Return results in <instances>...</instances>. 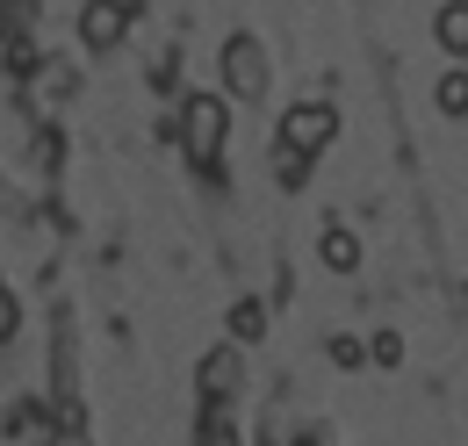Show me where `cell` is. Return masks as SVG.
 I'll return each mask as SVG.
<instances>
[{
  "label": "cell",
  "instance_id": "4",
  "mask_svg": "<svg viewBox=\"0 0 468 446\" xmlns=\"http://www.w3.org/2000/svg\"><path fill=\"white\" fill-rule=\"evenodd\" d=\"M116 37H122V7H116V0H87V44L109 51Z\"/></svg>",
  "mask_w": 468,
  "mask_h": 446
},
{
  "label": "cell",
  "instance_id": "2",
  "mask_svg": "<svg viewBox=\"0 0 468 446\" xmlns=\"http://www.w3.org/2000/svg\"><path fill=\"white\" fill-rule=\"evenodd\" d=\"M224 80H231L245 101H260V94H267V51H260L252 37H231V44H224Z\"/></svg>",
  "mask_w": 468,
  "mask_h": 446
},
{
  "label": "cell",
  "instance_id": "3",
  "mask_svg": "<svg viewBox=\"0 0 468 446\" xmlns=\"http://www.w3.org/2000/svg\"><path fill=\"white\" fill-rule=\"evenodd\" d=\"M180 130H187V152H195V159H217V144H224V101L195 94L187 115H180Z\"/></svg>",
  "mask_w": 468,
  "mask_h": 446
},
{
  "label": "cell",
  "instance_id": "12",
  "mask_svg": "<svg viewBox=\"0 0 468 446\" xmlns=\"http://www.w3.org/2000/svg\"><path fill=\"white\" fill-rule=\"evenodd\" d=\"M0 15H7V0H0ZM0 29H7V22H0Z\"/></svg>",
  "mask_w": 468,
  "mask_h": 446
},
{
  "label": "cell",
  "instance_id": "11",
  "mask_svg": "<svg viewBox=\"0 0 468 446\" xmlns=\"http://www.w3.org/2000/svg\"><path fill=\"white\" fill-rule=\"evenodd\" d=\"M7 324H15V303H7V281H0V338H7Z\"/></svg>",
  "mask_w": 468,
  "mask_h": 446
},
{
  "label": "cell",
  "instance_id": "6",
  "mask_svg": "<svg viewBox=\"0 0 468 446\" xmlns=\"http://www.w3.org/2000/svg\"><path fill=\"white\" fill-rule=\"evenodd\" d=\"M324 267H332V274H353V267H360V245H353V230H324Z\"/></svg>",
  "mask_w": 468,
  "mask_h": 446
},
{
  "label": "cell",
  "instance_id": "5",
  "mask_svg": "<svg viewBox=\"0 0 468 446\" xmlns=\"http://www.w3.org/2000/svg\"><path fill=\"white\" fill-rule=\"evenodd\" d=\"M440 44L454 58H468V0H454V7H440Z\"/></svg>",
  "mask_w": 468,
  "mask_h": 446
},
{
  "label": "cell",
  "instance_id": "8",
  "mask_svg": "<svg viewBox=\"0 0 468 446\" xmlns=\"http://www.w3.org/2000/svg\"><path fill=\"white\" fill-rule=\"evenodd\" d=\"M440 109H447V115H468V72H462V65L440 80Z\"/></svg>",
  "mask_w": 468,
  "mask_h": 446
},
{
  "label": "cell",
  "instance_id": "1",
  "mask_svg": "<svg viewBox=\"0 0 468 446\" xmlns=\"http://www.w3.org/2000/svg\"><path fill=\"white\" fill-rule=\"evenodd\" d=\"M332 137H339V115L324 109V101H303V109H289V122H282V144L303 152V159H310V152H324Z\"/></svg>",
  "mask_w": 468,
  "mask_h": 446
},
{
  "label": "cell",
  "instance_id": "10",
  "mask_svg": "<svg viewBox=\"0 0 468 446\" xmlns=\"http://www.w3.org/2000/svg\"><path fill=\"white\" fill-rule=\"evenodd\" d=\"M375 360L397 367V360H404V338H397V332H375Z\"/></svg>",
  "mask_w": 468,
  "mask_h": 446
},
{
  "label": "cell",
  "instance_id": "9",
  "mask_svg": "<svg viewBox=\"0 0 468 446\" xmlns=\"http://www.w3.org/2000/svg\"><path fill=\"white\" fill-rule=\"evenodd\" d=\"M202 446H238V432H231V418H224V410H209V425H202Z\"/></svg>",
  "mask_w": 468,
  "mask_h": 446
},
{
  "label": "cell",
  "instance_id": "7",
  "mask_svg": "<svg viewBox=\"0 0 468 446\" xmlns=\"http://www.w3.org/2000/svg\"><path fill=\"white\" fill-rule=\"evenodd\" d=\"M202 389H209V396H231L238 389V353H217V360L202 367Z\"/></svg>",
  "mask_w": 468,
  "mask_h": 446
}]
</instances>
